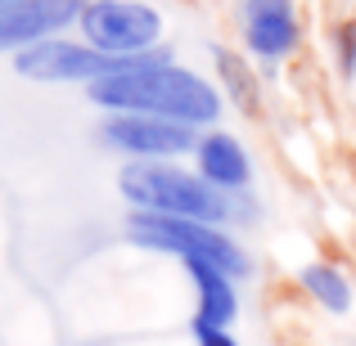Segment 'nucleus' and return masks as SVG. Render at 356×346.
Listing matches in <instances>:
<instances>
[{
    "mask_svg": "<svg viewBox=\"0 0 356 346\" xmlns=\"http://www.w3.org/2000/svg\"><path fill=\"white\" fill-rule=\"evenodd\" d=\"M86 95L90 104L108 108V113H145V117L181 121L190 130L212 126L221 117V90L199 72L176 68L167 54L136 59L127 72H113V77L86 86Z\"/></svg>",
    "mask_w": 356,
    "mask_h": 346,
    "instance_id": "obj_1",
    "label": "nucleus"
},
{
    "mask_svg": "<svg viewBox=\"0 0 356 346\" xmlns=\"http://www.w3.org/2000/svg\"><path fill=\"white\" fill-rule=\"evenodd\" d=\"M122 198L131 211H154V216H185L203 225H226L239 216V193H221L199 171H185L176 162H127L118 175Z\"/></svg>",
    "mask_w": 356,
    "mask_h": 346,
    "instance_id": "obj_2",
    "label": "nucleus"
},
{
    "mask_svg": "<svg viewBox=\"0 0 356 346\" xmlns=\"http://www.w3.org/2000/svg\"><path fill=\"white\" fill-rule=\"evenodd\" d=\"M127 239L149 252H167L185 266V261H203V266L226 270L230 279L248 275V252L239 248L221 225H203V220L185 216H154V211H131L127 216Z\"/></svg>",
    "mask_w": 356,
    "mask_h": 346,
    "instance_id": "obj_3",
    "label": "nucleus"
},
{
    "mask_svg": "<svg viewBox=\"0 0 356 346\" xmlns=\"http://www.w3.org/2000/svg\"><path fill=\"white\" fill-rule=\"evenodd\" d=\"M81 41L108 59H149L163 41V14L140 0H90L81 5Z\"/></svg>",
    "mask_w": 356,
    "mask_h": 346,
    "instance_id": "obj_4",
    "label": "nucleus"
},
{
    "mask_svg": "<svg viewBox=\"0 0 356 346\" xmlns=\"http://www.w3.org/2000/svg\"><path fill=\"white\" fill-rule=\"evenodd\" d=\"M136 59H108V54L90 50L86 41H63V36H50V41L32 45V50L14 54V72L27 81H45V86H95V81L113 77V72H127Z\"/></svg>",
    "mask_w": 356,
    "mask_h": 346,
    "instance_id": "obj_5",
    "label": "nucleus"
},
{
    "mask_svg": "<svg viewBox=\"0 0 356 346\" xmlns=\"http://www.w3.org/2000/svg\"><path fill=\"white\" fill-rule=\"evenodd\" d=\"M108 148L127 153L131 162H172L181 153H194L199 135L181 121H163V117H145V113H108L99 126Z\"/></svg>",
    "mask_w": 356,
    "mask_h": 346,
    "instance_id": "obj_6",
    "label": "nucleus"
},
{
    "mask_svg": "<svg viewBox=\"0 0 356 346\" xmlns=\"http://www.w3.org/2000/svg\"><path fill=\"white\" fill-rule=\"evenodd\" d=\"M81 18V0H0V54H23Z\"/></svg>",
    "mask_w": 356,
    "mask_h": 346,
    "instance_id": "obj_7",
    "label": "nucleus"
},
{
    "mask_svg": "<svg viewBox=\"0 0 356 346\" xmlns=\"http://www.w3.org/2000/svg\"><path fill=\"white\" fill-rule=\"evenodd\" d=\"M298 9L293 0H243V45L257 59L275 63L298 50Z\"/></svg>",
    "mask_w": 356,
    "mask_h": 346,
    "instance_id": "obj_8",
    "label": "nucleus"
},
{
    "mask_svg": "<svg viewBox=\"0 0 356 346\" xmlns=\"http://www.w3.org/2000/svg\"><path fill=\"white\" fill-rule=\"evenodd\" d=\"M194 162H199V175L221 193H243L252 180V162H248V148L239 144L230 130H208L199 135L194 144Z\"/></svg>",
    "mask_w": 356,
    "mask_h": 346,
    "instance_id": "obj_9",
    "label": "nucleus"
},
{
    "mask_svg": "<svg viewBox=\"0 0 356 346\" xmlns=\"http://www.w3.org/2000/svg\"><path fill=\"white\" fill-rule=\"evenodd\" d=\"M194 279V293H199V306H194V329H230L239 320V288L226 270L203 266V261H185Z\"/></svg>",
    "mask_w": 356,
    "mask_h": 346,
    "instance_id": "obj_10",
    "label": "nucleus"
},
{
    "mask_svg": "<svg viewBox=\"0 0 356 346\" xmlns=\"http://www.w3.org/2000/svg\"><path fill=\"white\" fill-rule=\"evenodd\" d=\"M302 293L312 297L321 311H330V315H348L352 311V302H356V293H352V279L343 275L334 261H312V266L302 270Z\"/></svg>",
    "mask_w": 356,
    "mask_h": 346,
    "instance_id": "obj_11",
    "label": "nucleus"
},
{
    "mask_svg": "<svg viewBox=\"0 0 356 346\" xmlns=\"http://www.w3.org/2000/svg\"><path fill=\"white\" fill-rule=\"evenodd\" d=\"M217 68H226V86H230V95L239 99V104H252V86H248V72H243V63L235 59V54H221L217 50Z\"/></svg>",
    "mask_w": 356,
    "mask_h": 346,
    "instance_id": "obj_12",
    "label": "nucleus"
},
{
    "mask_svg": "<svg viewBox=\"0 0 356 346\" xmlns=\"http://www.w3.org/2000/svg\"><path fill=\"white\" fill-rule=\"evenodd\" d=\"M194 329V324H190ZM194 346H239L230 329H194Z\"/></svg>",
    "mask_w": 356,
    "mask_h": 346,
    "instance_id": "obj_13",
    "label": "nucleus"
},
{
    "mask_svg": "<svg viewBox=\"0 0 356 346\" xmlns=\"http://www.w3.org/2000/svg\"><path fill=\"white\" fill-rule=\"evenodd\" d=\"M339 54H343V72H352V68H356V27H343Z\"/></svg>",
    "mask_w": 356,
    "mask_h": 346,
    "instance_id": "obj_14",
    "label": "nucleus"
}]
</instances>
